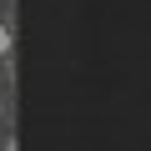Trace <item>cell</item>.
<instances>
[{"label": "cell", "mask_w": 151, "mask_h": 151, "mask_svg": "<svg viewBox=\"0 0 151 151\" xmlns=\"http://www.w3.org/2000/svg\"><path fill=\"white\" fill-rule=\"evenodd\" d=\"M10 50V25H0V55Z\"/></svg>", "instance_id": "obj_1"}]
</instances>
